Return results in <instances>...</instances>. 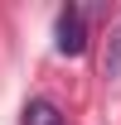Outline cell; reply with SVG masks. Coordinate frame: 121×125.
<instances>
[{"instance_id": "cell-3", "label": "cell", "mask_w": 121, "mask_h": 125, "mask_svg": "<svg viewBox=\"0 0 121 125\" xmlns=\"http://www.w3.org/2000/svg\"><path fill=\"white\" fill-rule=\"evenodd\" d=\"M111 72H121V29H116V43H111Z\"/></svg>"}, {"instance_id": "cell-1", "label": "cell", "mask_w": 121, "mask_h": 125, "mask_svg": "<svg viewBox=\"0 0 121 125\" xmlns=\"http://www.w3.org/2000/svg\"><path fill=\"white\" fill-rule=\"evenodd\" d=\"M53 48H58L63 58H77V53L87 48V29H82V10H77V5L58 10V24H53Z\"/></svg>"}, {"instance_id": "cell-2", "label": "cell", "mask_w": 121, "mask_h": 125, "mask_svg": "<svg viewBox=\"0 0 121 125\" xmlns=\"http://www.w3.org/2000/svg\"><path fill=\"white\" fill-rule=\"evenodd\" d=\"M24 125H68V115H63L48 96H34L29 106H24Z\"/></svg>"}]
</instances>
